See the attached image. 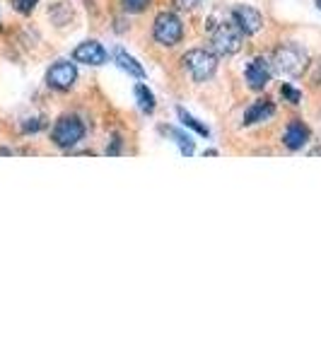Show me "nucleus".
Instances as JSON below:
<instances>
[{"label":"nucleus","instance_id":"21","mask_svg":"<svg viewBox=\"0 0 321 362\" xmlns=\"http://www.w3.org/2000/svg\"><path fill=\"white\" fill-rule=\"evenodd\" d=\"M119 148H121V138H114V145L107 150L109 155H119Z\"/></svg>","mask_w":321,"mask_h":362},{"label":"nucleus","instance_id":"5","mask_svg":"<svg viewBox=\"0 0 321 362\" xmlns=\"http://www.w3.org/2000/svg\"><path fill=\"white\" fill-rule=\"evenodd\" d=\"M153 37L160 46H177L184 37V25L174 13H160L155 17Z\"/></svg>","mask_w":321,"mask_h":362},{"label":"nucleus","instance_id":"17","mask_svg":"<svg viewBox=\"0 0 321 362\" xmlns=\"http://www.w3.org/2000/svg\"><path fill=\"white\" fill-rule=\"evenodd\" d=\"M37 3H39V0H13L15 10H17V13H22V15L32 13V10L37 8Z\"/></svg>","mask_w":321,"mask_h":362},{"label":"nucleus","instance_id":"16","mask_svg":"<svg viewBox=\"0 0 321 362\" xmlns=\"http://www.w3.org/2000/svg\"><path fill=\"white\" fill-rule=\"evenodd\" d=\"M148 5H150V0H124L126 13H143Z\"/></svg>","mask_w":321,"mask_h":362},{"label":"nucleus","instance_id":"13","mask_svg":"<svg viewBox=\"0 0 321 362\" xmlns=\"http://www.w3.org/2000/svg\"><path fill=\"white\" fill-rule=\"evenodd\" d=\"M162 133H167V136H172L174 138V143L179 145V150H182L184 155H194V140H191L186 133H182V131H177V128H162Z\"/></svg>","mask_w":321,"mask_h":362},{"label":"nucleus","instance_id":"19","mask_svg":"<svg viewBox=\"0 0 321 362\" xmlns=\"http://www.w3.org/2000/svg\"><path fill=\"white\" fill-rule=\"evenodd\" d=\"M172 3L177 5L179 10H194L203 3V0H172Z\"/></svg>","mask_w":321,"mask_h":362},{"label":"nucleus","instance_id":"9","mask_svg":"<svg viewBox=\"0 0 321 362\" xmlns=\"http://www.w3.org/2000/svg\"><path fill=\"white\" fill-rule=\"evenodd\" d=\"M271 75H273L271 63H268L266 58H256L247 68V83L252 90H264V87L271 83Z\"/></svg>","mask_w":321,"mask_h":362},{"label":"nucleus","instance_id":"11","mask_svg":"<svg viewBox=\"0 0 321 362\" xmlns=\"http://www.w3.org/2000/svg\"><path fill=\"white\" fill-rule=\"evenodd\" d=\"M273 114H276V107H273V102H268V99H259V102H254L252 107L244 112V124H247V126L261 124V121L271 119Z\"/></svg>","mask_w":321,"mask_h":362},{"label":"nucleus","instance_id":"3","mask_svg":"<svg viewBox=\"0 0 321 362\" xmlns=\"http://www.w3.org/2000/svg\"><path fill=\"white\" fill-rule=\"evenodd\" d=\"M85 138V124L78 116H61L56 121L54 131H51V140L58 145L61 150H70Z\"/></svg>","mask_w":321,"mask_h":362},{"label":"nucleus","instance_id":"18","mask_svg":"<svg viewBox=\"0 0 321 362\" xmlns=\"http://www.w3.org/2000/svg\"><path fill=\"white\" fill-rule=\"evenodd\" d=\"M280 95L288 99L290 104H300V102H302V95H300L297 90H293L290 85H283V87H280Z\"/></svg>","mask_w":321,"mask_h":362},{"label":"nucleus","instance_id":"14","mask_svg":"<svg viewBox=\"0 0 321 362\" xmlns=\"http://www.w3.org/2000/svg\"><path fill=\"white\" fill-rule=\"evenodd\" d=\"M136 99H138L140 112H145V114L155 112V95L145 85H136Z\"/></svg>","mask_w":321,"mask_h":362},{"label":"nucleus","instance_id":"7","mask_svg":"<svg viewBox=\"0 0 321 362\" xmlns=\"http://www.w3.org/2000/svg\"><path fill=\"white\" fill-rule=\"evenodd\" d=\"M232 22L242 29L244 37H252L264 27V15L256 8H249V5H237V8H232Z\"/></svg>","mask_w":321,"mask_h":362},{"label":"nucleus","instance_id":"1","mask_svg":"<svg viewBox=\"0 0 321 362\" xmlns=\"http://www.w3.org/2000/svg\"><path fill=\"white\" fill-rule=\"evenodd\" d=\"M182 63H184V68L189 70L191 78H194L196 83H206V80H210L215 75V70H218V58H215L206 49L186 51Z\"/></svg>","mask_w":321,"mask_h":362},{"label":"nucleus","instance_id":"8","mask_svg":"<svg viewBox=\"0 0 321 362\" xmlns=\"http://www.w3.org/2000/svg\"><path fill=\"white\" fill-rule=\"evenodd\" d=\"M75 63H85V66H104L107 63V51L99 42H83L73 51Z\"/></svg>","mask_w":321,"mask_h":362},{"label":"nucleus","instance_id":"12","mask_svg":"<svg viewBox=\"0 0 321 362\" xmlns=\"http://www.w3.org/2000/svg\"><path fill=\"white\" fill-rule=\"evenodd\" d=\"M114 61L119 63V68H124L126 73L136 75V78H145V70H143V66H140V63H138L136 58H133L131 54H126V51L121 49V46L114 51Z\"/></svg>","mask_w":321,"mask_h":362},{"label":"nucleus","instance_id":"22","mask_svg":"<svg viewBox=\"0 0 321 362\" xmlns=\"http://www.w3.org/2000/svg\"><path fill=\"white\" fill-rule=\"evenodd\" d=\"M314 3H317V8L321 10V0H314Z\"/></svg>","mask_w":321,"mask_h":362},{"label":"nucleus","instance_id":"15","mask_svg":"<svg viewBox=\"0 0 321 362\" xmlns=\"http://www.w3.org/2000/svg\"><path fill=\"white\" fill-rule=\"evenodd\" d=\"M177 114H179V119H182V124L184 126H189V128H194V131L198 133V136H210V131H208V128L206 126H203V124H198V121L194 119V116H191V114H186L184 112V109H177Z\"/></svg>","mask_w":321,"mask_h":362},{"label":"nucleus","instance_id":"20","mask_svg":"<svg viewBox=\"0 0 321 362\" xmlns=\"http://www.w3.org/2000/svg\"><path fill=\"white\" fill-rule=\"evenodd\" d=\"M42 126H44L42 119H29V124L22 126V131H25V133H34V131H39Z\"/></svg>","mask_w":321,"mask_h":362},{"label":"nucleus","instance_id":"4","mask_svg":"<svg viewBox=\"0 0 321 362\" xmlns=\"http://www.w3.org/2000/svg\"><path fill=\"white\" fill-rule=\"evenodd\" d=\"M242 42H244V32L235 22H223V25L213 32V39H210L215 54H220V56H235L237 51L242 49Z\"/></svg>","mask_w":321,"mask_h":362},{"label":"nucleus","instance_id":"6","mask_svg":"<svg viewBox=\"0 0 321 362\" xmlns=\"http://www.w3.org/2000/svg\"><path fill=\"white\" fill-rule=\"evenodd\" d=\"M75 80H78V68L70 61H56L46 73V85L58 92H68L75 85Z\"/></svg>","mask_w":321,"mask_h":362},{"label":"nucleus","instance_id":"2","mask_svg":"<svg viewBox=\"0 0 321 362\" xmlns=\"http://www.w3.org/2000/svg\"><path fill=\"white\" fill-rule=\"evenodd\" d=\"M273 70H278L280 75H290V78H295V75H300L302 70L307 66V54L300 49V46L295 44H285L280 46V49L273 54Z\"/></svg>","mask_w":321,"mask_h":362},{"label":"nucleus","instance_id":"10","mask_svg":"<svg viewBox=\"0 0 321 362\" xmlns=\"http://www.w3.org/2000/svg\"><path fill=\"white\" fill-rule=\"evenodd\" d=\"M307 140H309V128L302 121H290L283 133V143L290 150H302L307 145Z\"/></svg>","mask_w":321,"mask_h":362}]
</instances>
